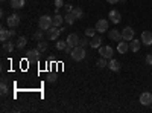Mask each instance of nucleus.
Here are the masks:
<instances>
[{
    "mask_svg": "<svg viewBox=\"0 0 152 113\" xmlns=\"http://www.w3.org/2000/svg\"><path fill=\"white\" fill-rule=\"evenodd\" d=\"M85 55H87L85 49H84V47H81V46L73 47V49H72V54H70V57H72L75 61H81V60H84V58H85Z\"/></svg>",
    "mask_w": 152,
    "mask_h": 113,
    "instance_id": "1",
    "label": "nucleus"
},
{
    "mask_svg": "<svg viewBox=\"0 0 152 113\" xmlns=\"http://www.w3.org/2000/svg\"><path fill=\"white\" fill-rule=\"evenodd\" d=\"M38 28L43 29V31H47L52 28V17L49 16H41L40 20H38Z\"/></svg>",
    "mask_w": 152,
    "mask_h": 113,
    "instance_id": "2",
    "label": "nucleus"
},
{
    "mask_svg": "<svg viewBox=\"0 0 152 113\" xmlns=\"http://www.w3.org/2000/svg\"><path fill=\"white\" fill-rule=\"evenodd\" d=\"M20 20H21V17H20L18 14H11V16L6 18V23H8L9 28H17L18 24H20Z\"/></svg>",
    "mask_w": 152,
    "mask_h": 113,
    "instance_id": "3",
    "label": "nucleus"
},
{
    "mask_svg": "<svg viewBox=\"0 0 152 113\" xmlns=\"http://www.w3.org/2000/svg\"><path fill=\"white\" fill-rule=\"evenodd\" d=\"M113 47L111 46H100L99 47V54H100V57H104V58H107V60H111L113 58Z\"/></svg>",
    "mask_w": 152,
    "mask_h": 113,
    "instance_id": "4",
    "label": "nucleus"
},
{
    "mask_svg": "<svg viewBox=\"0 0 152 113\" xmlns=\"http://www.w3.org/2000/svg\"><path fill=\"white\" fill-rule=\"evenodd\" d=\"M62 32V29L61 28H56V26H52L50 29H47V37L50 40H58V37H59V34Z\"/></svg>",
    "mask_w": 152,
    "mask_h": 113,
    "instance_id": "5",
    "label": "nucleus"
},
{
    "mask_svg": "<svg viewBox=\"0 0 152 113\" xmlns=\"http://www.w3.org/2000/svg\"><path fill=\"white\" fill-rule=\"evenodd\" d=\"M122 38H123L125 41H131V40L134 38V29L129 28V26H126V28L122 31Z\"/></svg>",
    "mask_w": 152,
    "mask_h": 113,
    "instance_id": "6",
    "label": "nucleus"
},
{
    "mask_svg": "<svg viewBox=\"0 0 152 113\" xmlns=\"http://www.w3.org/2000/svg\"><path fill=\"white\" fill-rule=\"evenodd\" d=\"M66 41H67V46L76 47V46H79V37L76 35V34H70L67 38H66Z\"/></svg>",
    "mask_w": 152,
    "mask_h": 113,
    "instance_id": "7",
    "label": "nucleus"
},
{
    "mask_svg": "<svg viewBox=\"0 0 152 113\" xmlns=\"http://www.w3.org/2000/svg\"><path fill=\"white\" fill-rule=\"evenodd\" d=\"M108 29V20H105V18H100V20H97V23H96V31L97 32H105Z\"/></svg>",
    "mask_w": 152,
    "mask_h": 113,
    "instance_id": "8",
    "label": "nucleus"
},
{
    "mask_svg": "<svg viewBox=\"0 0 152 113\" xmlns=\"http://www.w3.org/2000/svg\"><path fill=\"white\" fill-rule=\"evenodd\" d=\"M140 104L142 106H151L152 104V93L149 92H145L140 95Z\"/></svg>",
    "mask_w": 152,
    "mask_h": 113,
    "instance_id": "9",
    "label": "nucleus"
},
{
    "mask_svg": "<svg viewBox=\"0 0 152 113\" xmlns=\"http://www.w3.org/2000/svg\"><path fill=\"white\" fill-rule=\"evenodd\" d=\"M108 17H110V21H113V23H120V20H122V16H120V12L119 11H116V9H111L110 11V14H108Z\"/></svg>",
    "mask_w": 152,
    "mask_h": 113,
    "instance_id": "10",
    "label": "nucleus"
},
{
    "mask_svg": "<svg viewBox=\"0 0 152 113\" xmlns=\"http://www.w3.org/2000/svg\"><path fill=\"white\" fill-rule=\"evenodd\" d=\"M108 37L113 40V41H122L123 38H122V32H119V29H111L110 32H108Z\"/></svg>",
    "mask_w": 152,
    "mask_h": 113,
    "instance_id": "11",
    "label": "nucleus"
},
{
    "mask_svg": "<svg viewBox=\"0 0 152 113\" xmlns=\"http://www.w3.org/2000/svg\"><path fill=\"white\" fill-rule=\"evenodd\" d=\"M142 41L146 46H151L152 44V32L151 31H143L142 32Z\"/></svg>",
    "mask_w": 152,
    "mask_h": 113,
    "instance_id": "12",
    "label": "nucleus"
},
{
    "mask_svg": "<svg viewBox=\"0 0 152 113\" xmlns=\"http://www.w3.org/2000/svg\"><path fill=\"white\" fill-rule=\"evenodd\" d=\"M38 57H40V51H38V49H31V51L26 52V58L29 61H37Z\"/></svg>",
    "mask_w": 152,
    "mask_h": 113,
    "instance_id": "13",
    "label": "nucleus"
},
{
    "mask_svg": "<svg viewBox=\"0 0 152 113\" xmlns=\"http://www.w3.org/2000/svg\"><path fill=\"white\" fill-rule=\"evenodd\" d=\"M100 44H102V37H100V35H94V37H91V40H90V46H91L93 49L100 47Z\"/></svg>",
    "mask_w": 152,
    "mask_h": 113,
    "instance_id": "14",
    "label": "nucleus"
},
{
    "mask_svg": "<svg viewBox=\"0 0 152 113\" xmlns=\"http://www.w3.org/2000/svg\"><path fill=\"white\" fill-rule=\"evenodd\" d=\"M108 67H110L113 72H119L122 66H120L119 60H114V58H111V60H110V63H108Z\"/></svg>",
    "mask_w": 152,
    "mask_h": 113,
    "instance_id": "15",
    "label": "nucleus"
},
{
    "mask_svg": "<svg viewBox=\"0 0 152 113\" xmlns=\"http://www.w3.org/2000/svg\"><path fill=\"white\" fill-rule=\"evenodd\" d=\"M117 51H119V54H126L129 51V44L126 41H119L117 43Z\"/></svg>",
    "mask_w": 152,
    "mask_h": 113,
    "instance_id": "16",
    "label": "nucleus"
},
{
    "mask_svg": "<svg viewBox=\"0 0 152 113\" xmlns=\"http://www.w3.org/2000/svg\"><path fill=\"white\" fill-rule=\"evenodd\" d=\"M140 46H142V40L132 38L131 40V44H129V49H131L132 52H138V51H140Z\"/></svg>",
    "mask_w": 152,
    "mask_h": 113,
    "instance_id": "17",
    "label": "nucleus"
},
{
    "mask_svg": "<svg viewBox=\"0 0 152 113\" xmlns=\"http://www.w3.org/2000/svg\"><path fill=\"white\" fill-rule=\"evenodd\" d=\"M14 47H15L14 43H11V41L8 43V41H5V43H3V47H2V52H3V54H11L12 51H14Z\"/></svg>",
    "mask_w": 152,
    "mask_h": 113,
    "instance_id": "18",
    "label": "nucleus"
},
{
    "mask_svg": "<svg viewBox=\"0 0 152 113\" xmlns=\"http://www.w3.org/2000/svg\"><path fill=\"white\" fill-rule=\"evenodd\" d=\"M62 23H64V17H62V16L56 14L55 17H52V26H56V28H59Z\"/></svg>",
    "mask_w": 152,
    "mask_h": 113,
    "instance_id": "19",
    "label": "nucleus"
},
{
    "mask_svg": "<svg viewBox=\"0 0 152 113\" xmlns=\"http://www.w3.org/2000/svg\"><path fill=\"white\" fill-rule=\"evenodd\" d=\"M9 37H11V32H9V29H0V41L2 43H5V41H8L9 40Z\"/></svg>",
    "mask_w": 152,
    "mask_h": 113,
    "instance_id": "20",
    "label": "nucleus"
},
{
    "mask_svg": "<svg viewBox=\"0 0 152 113\" xmlns=\"http://www.w3.org/2000/svg\"><path fill=\"white\" fill-rule=\"evenodd\" d=\"M9 5L12 9H21L24 6V0H11Z\"/></svg>",
    "mask_w": 152,
    "mask_h": 113,
    "instance_id": "21",
    "label": "nucleus"
},
{
    "mask_svg": "<svg viewBox=\"0 0 152 113\" xmlns=\"http://www.w3.org/2000/svg\"><path fill=\"white\" fill-rule=\"evenodd\" d=\"M26 44H28V38H26V37H18V40L15 43V47L17 49H23Z\"/></svg>",
    "mask_w": 152,
    "mask_h": 113,
    "instance_id": "22",
    "label": "nucleus"
},
{
    "mask_svg": "<svg viewBox=\"0 0 152 113\" xmlns=\"http://www.w3.org/2000/svg\"><path fill=\"white\" fill-rule=\"evenodd\" d=\"M72 14L75 16V18H82V16H84V12H82V8H73V11H72Z\"/></svg>",
    "mask_w": 152,
    "mask_h": 113,
    "instance_id": "23",
    "label": "nucleus"
},
{
    "mask_svg": "<svg viewBox=\"0 0 152 113\" xmlns=\"http://www.w3.org/2000/svg\"><path fill=\"white\" fill-rule=\"evenodd\" d=\"M75 20H76V18H75V16L72 14V12H67V14L64 16V21H66L67 24H73Z\"/></svg>",
    "mask_w": 152,
    "mask_h": 113,
    "instance_id": "24",
    "label": "nucleus"
},
{
    "mask_svg": "<svg viewBox=\"0 0 152 113\" xmlns=\"http://www.w3.org/2000/svg\"><path fill=\"white\" fill-rule=\"evenodd\" d=\"M47 47H49V43L47 41H44V40H41V41H38V51L40 52H44V51H47Z\"/></svg>",
    "mask_w": 152,
    "mask_h": 113,
    "instance_id": "25",
    "label": "nucleus"
},
{
    "mask_svg": "<svg viewBox=\"0 0 152 113\" xmlns=\"http://www.w3.org/2000/svg\"><path fill=\"white\" fill-rule=\"evenodd\" d=\"M0 93H2V96H6L8 95V86H6V80L2 78V87H0Z\"/></svg>",
    "mask_w": 152,
    "mask_h": 113,
    "instance_id": "26",
    "label": "nucleus"
},
{
    "mask_svg": "<svg viewBox=\"0 0 152 113\" xmlns=\"http://www.w3.org/2000/svg\"><path fill=\"white\" fill-rule=\"evenodd\" d=\"M44 32H46V31H43V29L37 31V32L34 34V38H35L37 41H41V40H43V37H44Z\"/></svg>",
    "mask_w": 152,
    "mask_h": 113,
    "instance_id": "27",
    "label": "nucleus"
},
{
    "mask_svg": "<svg viewBox=\"0 0 152 113\" xmlns=\"http://www.w3.org/2000/svg\"><path fill=\"white\" fill-rule=\"evenodd\" d=\"M67 47V41L64 40V41H62V40H58L56 41V49H58V51H64V49Z\"/></svg>",
    "mask_w": 152,
    "mask_h": 113,
    "instance_id": "28",
    "label": "nucleus"
},
{
    "mask_svg": "<svg viewBox=\"0 0 152 113\" xmlns=\"http://www.w3.org/2000/svg\"><path fill=\"white\" fill-rule=\"evenodd\" d=\"M96 64H97V67H100V69H104V67H107L108 64H107V58H100V60H97V63H96Z\"/></svg>",
    "mask_w": 152,
    "mask_h": 113,
    "instance_id": "29",
    "label": "nucleus"
},
{
    "mask_svg": "<svg viewBox=\"0 0 152 113\" xmlns=\"http://www.w3.org/2000/svg\"><path fill=\"white\" fill-rule=\"evenodd\" d=\"M85 35L87 37H94L96 35V28H87L85 29Z\"/></svg>",
    "mask_w": 152,
    "mask_h": 113,
    "instance_id": "30",
    "label": "nucleus"
},
{
    "mask_svg": "<svg viewBox=\"0 0 152 113\" xmlns=\"http://www.w3.org/2000/svg\"><path fill=\"white\" fill-rule=\"evenodd\" d=\"M87 44H90V40H88V37L85 35L82 40H79V46H81V47H85Z\"/></svg>",
    "mask_w": 152,
    "mask_h": 113,
    "instance_id": "31",
    "label": "nucleus"
},
{
    "mask_svg": "<svg viewBox=\"0 0 152 113\" xmlns=\"http://www.w3.org/2000/svg\"><path fill=\"white\" fill-rule=\"evenodd\" d=\"M47 81H49V83H55V81H56V75H55V73H49V75H47Z\"/></svg>",
    "mask_w": 152,
    "mask_h": 113,
    "instance_id": "32",
    "label": "nucleus"
},
{
    "mask_svg": "<svg viewBox=\"0 0 152 113\" xmlns=\"http://www.w3.org/2000/svg\"><path fill=\"white\" fill-rule=\"evenodd\" d=\"M146 64L148 66H152V54H148L146 55Z\"/></svg>",
    "mask_w": 152,
    "mask_h": 113,
    "instance_id": "33",
    "label": "nucleus"
},
{
    "mask_svg": "<svg viewBox=\"0 0 152 113\" xmlns=\"http://www.w3.org/2000/svg\"><path fill=\"white\" fill-rule=\"evenodd\" d=\"M62 6H64V2H62V0H55V8H62Z\"/></svg>",
    "mask_w": 152,
    "mask_h": 113,
    "instance_id": "34",
    "label": "nucleus"
},
{
    "mask_svg": "<svg viewBox=\"0 0 152 113\" xmlns=\"http://www.w3.org/2000/svg\"><path fill=\"white\" fill-rule=\"evenodd\" d=\"M64 8H66V11H67V12H72L75 6H73V5H70V3H67V5H64Z\"/></svg>",
    "mask_w": 152,
    "mask_h": 113,
    "instance_id": "35",
    "label": "nucleus"
},
{
    "mask_svg": "<svg viewBox=\"0 0 152 113\" xmlns=\"http://www.w3.org/2000/svg\"><path fill=\"white\" fill-rule=\"evenodd\" d=\"M107 2H108L110 5H116V3H119V0H107Z\"/></svg>",
    "mask_w": 152,
    "mask_h": 113,
    "instance_id": "36",
    "label": "nucleus"
},
{
    "mask_svg": "<svg viewBox=\"0 0 152 113\" xmlns=\"http://www.w3.org/2000/svg\"><path fill=\"white\" fill-rule=\"evenodd\" d=\"M9 32H11V37H14V35H15V31H14V29H9Z\"/></svg>",
    "mask_w": 152,
    "mask_h": 113,
    "instance_id": "37",
    "label": "nucleus"
},
{
    "mask_svg": "<svg viewBox=\"0 0 152 113\" xmlns=\"http://www.w3.org/2000/svg\"><path fill=\"white\" fill-rule=\"evenodd\" d=\"M2 2H5V0H2Z\"/></svg>",
    "mask_w": 152,
    "mask_h": 113,
    "instance_id": "38",
    "label": "nucleus"
},
{
    "mask_svg": "<svg viewBox=\"0 0 152 113\" xmlns=\"http://www.w3.org/2000/svg\"><path fill=\"white\" fill-rule=\"evenodd\" d=\"M151 107H152V104H151Z\"/></svg>",
    "mask_w": 152,
    "mask_h": 113,
    "instance_id": "39",
    "label": "nucleus"
}]
</instances>
